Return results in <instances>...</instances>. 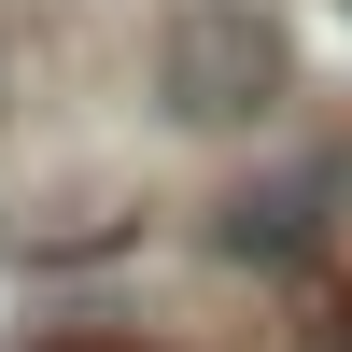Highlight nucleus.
<instances>
[{
	"mask_svg": "<svg viewBox=\"0 0 352 352\" xmlns=\"http://www.w3.org/2000/svg\"><path fill=\"white\" fill-rule=\"evenodd\" d=\"M282 85H296V43H282L268 0H184L155 43V99L184 127H268Z\"/></svg>",
	"mask_w": 352,
	"mask_h": 352,
	"instance_id": "f257e3e1",
	"label": "nucleus"
},
{
	"mask_svg": "<svg viewBox=\"0 0 352 352\" xmlns=\"http://www.w3.org/2000/svg\"><path fill=\"white\" fill-rule=\"evenodd\" d=\"M296 352H352V310L324 296V310H296Z\"/></svg>",
	"mask_w": 352,
	"mask_h": 352,
	"instance_id": "7ed1b4c3",
	"label": "nucleus"
},
{
	"mask_svg": "<svg viewBox=\"0 0 352 352\" xmlns=\"http://www.w3.org/2000/svg\"><path fill=\"white\" fill-rule=\"evenodd\" d=\"M226 254H310V184H282V197H226Z\"/></svg>",
	"mask_w": 352,
	"mask_h": 352,
	"instance_id": "f03ea898",
	"label": "nucleus"
}]
</instances>
